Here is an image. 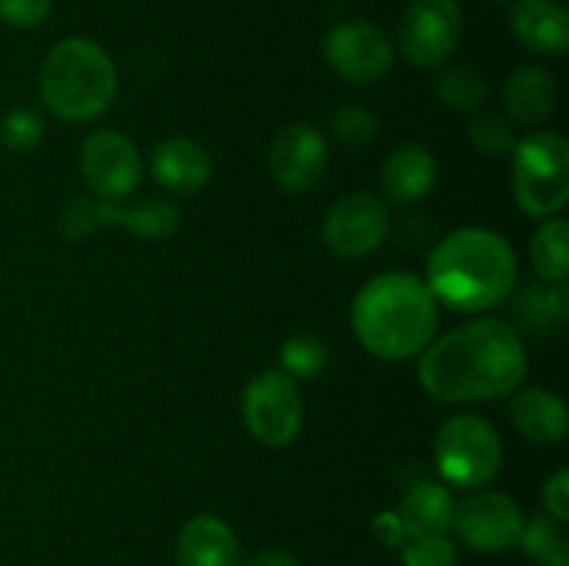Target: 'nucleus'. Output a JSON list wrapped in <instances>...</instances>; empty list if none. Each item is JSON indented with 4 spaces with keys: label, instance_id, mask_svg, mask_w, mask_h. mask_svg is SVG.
<instances>
[{
    "label": "nucleus",
    "instance_id": "nucleus-7",
    "mask_svg": "<svg viewBox=\"0 0 569 566\" xmlns=\"http://www.w3.org/2000/svg\"><path fill=\"white\" fill-rule=\"evenodd\" d=\"M242 420L250 436L264 447H287L303 425V397L295 377L283 370H264L242 392Z\"/></svg>",
    "mask_w": 569,
    "mask_h": 566
},
{
    "label": "nucleus",
    "instance_id": "nucleus-32",
    "mask_svg": "<svg viewBox=\"0 0 569 566\" xmlns=\"http://www.w3.org/2000/svg\"><path fill=\"white\" fill-rule=\"evenodd\" d=\"M542 503L548 516H553L556 522L569 519V469H559L553 477H548L542 486Z\"/></svg>",
    "mask_w": 569,
    "mask_h": 566
},
{
    "label": "nucleus",
    "instance_id": "nucleus-15",
    "mask_svg": "<svg viewBox=\"0 0 569 566\" xmlns=\"http://www.w3.org/2000/svg\"><path fill=\"white\" fill-rule=\"evenodd\" d=\"M509 26L533 55H561L569 48V14L561 0H517Z\"/></svg>",
    "mask_w": 569,
    "mask_h": 566
},
{
    "label": "nucleus",
    "instance_id": "nucleus-6",
    "mask_svg": "<svg viewBox=\"0 0 569 566\" xmlns=\"http://www.w3.org/2000/svg\"><path fill=\"white\" fill-rule=\"evenodd\" d=\"M433 458L450 486L481 488L492 483L503 466V442L492 422L478 414H459L437 431Z\"/></svg>",
    "mask_w": 569,
    "mask_h": 566
},
{
    "label": "nucleus",
    "instance_id": "nucleus-19",
    "mask_svg": "<svg viewBox=\"0 0 569 566\" xmlns=\"http://www.w3.org/2000/svg\"><path fill=\"white\" fill-rule=\"evenodd\" d=\"M398 516L406 527V538L448 536L456 516L453 492L437 481L411 483L400 499Z\"/></svg>",
    "mask_w": 569,
    "mask_h": 566
},
{
    "label": "nucleus",
    "instance_id": "nucleus-28",
    "mask_svg": "<svg viewBox=\"0 0 569 566\" xmlns=\"http://www.w3.org/2000/svg\"><path fill=\"white\" fill-rule=\"evenodd\" d=\"M333 137L348 148H365L378 137V117L365 105H342L331 120Z\"/></svg>",
    "mask_w": 569,
    "mask_h": 566
},
{
    "label": "nucleus",
    "instance_id": "nucleus-14",
    "mask_svg": "<svg viewBox=\"0 0 569 566\" xmlns=\"http://www.w3.org/2000/svg\"><path fill=\"white\" fill-rule=\"evenodd\" d=\"M150 175L167 192L194 194L209 183L211 155L189 137L164 139L150 153Z\"/></svg>",
    "mask_w": 569,
    "mask_h": 566
},
{
    "label": "nucleus",
    "instance_id": "nucleus-21",
    "mask_svg": "<svg viewBox=\"0 0 569 566\" xmlns=\"http://www.w3.org/2000/svg\"><path fill=\"white\" fill-rule=\"evenodd\" d=\"M98 216L100 228L120 225L139 239H167L181 225V211H178V205L161 198L142 200V203L126 205V209L120 203L98 200Z\"/></svg>",
    "mask_w": 569,
    "mask_h": 566
},
{
    "label": "nucleus",
    "instance_id": "nucleus-10",
    "mask_svg": "<svg viewBox=\"0 0 569 566\" xmlns=\"http://www.w3.org/2000/svg\"><path fill=\"white\" fill-rule=\"evenodd\" d=\"M322 55L342 81L365 87L392 70L395 48L387 33L367 20H342L322 39Z\"/></svg>",
    "mask_w": 569,
    "mask_h": 566
},
{
    "label": "nucleus",
    "instance_id": "nucleus-3",
    "mask_svg": "<svg viewBox=\"0 0 569 566\" xmlns=\"http://www.w3.org/2000/svg\"><path fill=\"white\" fill-rule=\"evenodd\" d=\"M350 322L361 347L381 361H409L433 342L439 303L411 272H381L356 292Z\"/></svg>",
    "mask_w": 569,
    "mask_h": 566
},
{
    "label": "nucleus",
    "instance_id": "nucleus-23",
    "mask_svg": "<svg viewBox=\"0 0 569 566\" xmlns=\"http://www.w3.org/2000/svg\"><path fill=\"white\" fill-rule=\"evenodd\" d=\"M520 544L537 566H569V544L565 536V525L553 516L537 514L522 522Z\"/></svg>",
    "mask_w": 569,
    "mask_h": 566
},
{
    "label": "nucleus",
    "instance_id": "nucleus-12",
    "mask_svg": "<svg viewBox=\"0 0 569 566\" xmlns=\"http://www.w3.org/2000/svg\"><path fill=\"white\" fill-rule=\"evenodd\" d=\"M520 505L503 492H476L456 503L453 527L467 547L478 553H503V549L517 547L522 533Z\"/></svg>",
    "mask_w": 569,
    "mask_h": 566
},
{
    "label": "nucleus",
    "instance_id": "nucleus-5",
    "mask_svg": "<svg viewBox=\"0 0 569 566\" xmlns=\"http://www.w3.org/2000/svg\"><path fill=\"white\" fill-rule=\"evenodd\" d=\"M511 189L520 211L550 220L569 200V144L561 133L531 131L511 153Z\"/></svg>",
    "mask_w": 569,
    "mask_h": 566
},
{
    "label": "nucleus",
    "instance_id": "nucleus-17",
    "mask_svg": "<svg viewBox=\"0 0 569 566\" xmlns=\"http://www.w3.org/2000/svg\"><path fill=\"white\" fill-rule=\"evenodd\" d=\"M176 558L178 566H239L242 553L226 519L198 514L178 533Z\"/></svg>",
    "mask_w": 569,
    "mask_h": 566
},
{
    "label": "nucleus",
    "instance_id": "nucleus-16",
    "mask_svg": "<svg viewBox=\"0 0 569 566\" xmlns=\"http://www.w3.org/2000/svg\"><path fill=\"white\" fill-rule=\"evenodd\" d=\"M511 422L531 444L539 447H553L567 438L569 411L567 403L556 392L548 388H517L511 394Z\"/></svg>",
    "mask_w": 569,
    "mask_h": 566
},
{
    "label": "nucleus",
    "instance_id": "nucleus-20",
    "mask_svg": "<svg viewBox=\"0 0 569 566\" xmlns=\"http://www.w3.org/2000/svg\"><path fill=\"white\" fill-rule=\"evenodd\" d=\"M437 183V159L422 144H403L395 150L381 170V186L392 203H417Z\"/></svg>",
    "mask_w": 569,
    "mask_h": 566
},
{
    "label": "nucleus",
    "instance_id": "nucleus-9",
    "mask_svg": "<svg viewBox=\"0 0 569 566\" xmlns=\"http://www.w3.org/2000/svg\"><path fill=\"white\" fill-rule=\"evenodd\" d=\"M78 166L98 200L120 203L142 183L144 161L137 144L120 131H94L83 139Z\"/></svg>",
    "mask_w": 569,
    "mask_h": 566
},
{
    "label": "nucleus",
    "instance_id": "nucleus-27",
    "mask_svg": "<svg viewBox=\"0 0 569 566\" xmlns=\"http://www.w3.org/2000/svg\"><path fill=\"white\" fill-rule=\"evenodd\" d=\"M44 137V122L31 109H11L0 120V142L11 153H31Z\"/></svg>",
    "mask_w": 569,
    "mask_h": 566
},
{
    "label": "nucleus",
    "instance_id": "nucleus-8",
    "mask_svg": "<svg viewBox=\"0 0 569 566\" xmlns=\"http://www.w3.org/2000/svg\"><path fill=\"white\" fill-rule=\"evenodd\" d=\"M461 28L459 0H415L400 17V53L420 70H437L459 48Z\"/></svg>",
    "mask_w": 569,
    "mask_h": 566
},
{
    "label": "nucleus",
    "instance_id": "nucleus-29",
    "mask_svg": "<svg viewBox=\"0 0 569 566\" xmlns=\"http://www.w3.org/2000/svg\"><path fill=\"white\" fill-rule=\"evenodd\" d=\"M456 544L448 536H417L403 542V566H456Z\"/></svg>",
    "mask_w": 569,
    "mask_h": 566
},
{
    "label": "nucleus",
    "instance_id": "nucleus-18",
    "mask_svg": "<svg viewBox=\"0 0 569 566\" xmlns=\"http://www.w3.org/2000/svg\"><path fill=\"white\" fill-rule=\"evenodd\" d=\"M556 103H559L556 81L545 67H517L503 87V109L515 125L539 128L553 117Z\"/></svg>",
    "mask_w": 569,
    "mask_h": 566
},
{
    "label": "nucleus",
    "instance_id": "nucleus-4",
    "mask_svg": "<svg viewBox=\"0 0 569 566\" xmlns=\"http://www.w3.org/2000/svg\"><path fill=\"white\" fill-rule=\"evenodd\" d=\"M39 98L64 122H92L117 98V67L98 42L67 37L50 48L39 70Z\"/></svg>",
    "mask_w": 569,
    "mask_h": 566
},
{
    "label": "nucleus",
    "instance_id": "nucleus-31",
    "mask_svg": "<svg viewBox=\"0 0 569 566\" xmlns=\"http://www.w3.org/2000/svg\"><path fill=\"white\" fill-rule=\"evenodd\" d=\"M53 0H0V22L9 28H37L50 17Z\"/></svg>",
    "mask_w": 569,
    "mask_h": 566
},
{
    "label": "nucleus",
    "instance_id": "nucleus-13",
    "mask_svg": "<svg viewBox=\"0 0 569 566\" xmlns=\"http://www.w3.org/2000/svg\"><path fill=\"white\" fill-rule=\"evenodd\" d=\"M328 166V142L320 128L292 122L276 137L270 148V172L278 189L289 194L306 192L322 178Z\"/></svg>",
    "mask_w": 569,
    "mask_h": 566
},
{
    "label": "nucleus",
    "instance_id": "nucleus-1",
    "mask_svg": "<svg viewBox=\"0 0 569 566\" xmlns=\"http://www.w3.org/2000/svg\"><path fill=\"white\" fill-rule=\"evenodd\" d=\"M417 358L422 388L450 405L509 397L522 386L528 372L520 333L498 316H478L433 336Z\"/></svg>",
    "mask_w": 569,
    "mask_h": 566
},
{
    "label": "nucleus",
    "instance_id": "nucleus-22",
    "mask_svg": "<svg viewBox=\"0 0 569 566\" xmlns=\"http://www.w3.org/2000/svg\"><path fill=\"white\" fill-rule=\"evenodd\" d=\"M531 264L548 283H565L569 272V222L565 216L542 220L531 236Z\"/></svg>",
    "mask_w": 569,
    "mask_h": 566
},
{
    "label": "nucleus",
    "instance_id": "nucleus-30",
    "mask_svg": "<svg viewBox=\"0 0 569 566\" xmlns=\"http://www.w3.org/2000/svg\"><path fill=\"white\" fill-rule=\"evenodd\" d=\"M100 228L98 216V198H76L64 205L59 214V233L70 242H81L89 239Z\"/></svg>",
    "mask_w": 569,
    "mask_h": 566
},
{
    "label": "nucleus",
    "instance_id": "nucleus-35",
    "mask_svg": "<svg viewBox=\"0 0 569 566\" xmlns=\"http://www.w3.org/2000/svg\"><path fill=\"white\" fill-rule=\"evenodd\" d=\"M489 3H495V6H503V3H509V0H489Z\"/></svg>",
    "mask_w": 569,
    "mask_h": 566
},
{
    "label": "nucleus",
    "instance_id": "nucleus-11",
    "mask_svg": "<svg viewBox=\"0 0 569 566\" xmlns=\"http://www.w3.org/2000/svg\"><path fill=\"white\" fill-rule=\"evenodd\" d=\"M389 209L378 194L350 192L331 205L322 222V242L339 259H361L383 244Z\"/></svg>",
    "mask_w": 569,
    "mask_h": 566
},
{
    "label": "nucleus",
    "instance_id": "nucleus-33",
    "mask_svg": "<svg viewBox=\"0 0 569 566\" xmlns=\"http://www.w3.org/2000/svg\"><path fill=\"white\" fill-rule=\"evenodd\" d=\"M372 533H376V538L383 547H403L406 542V527L400 522L398 511H381L372 519Z\"/></svg>",
    "mask_w": 569,
    "mask_h": 566
},
{
    "label": "nucleus",
    "instance_id": "nucleus-2",
    "mask_svg": "<svg viewBox=\"0 0 569 566\" xmlns=\"http://www.w3.org/2000/svg\"><path fill=\"white\" fill-rule=\"evenodd\" d=\"M426 283L439 305L483 314L503 303L517 283V253L489 228H459L428 255Z\"/></svg>",
    "mask_w": 569,
    "mask_h": 566
},
{
    "label": "nucleus",
    "instance_id": "nucleus-24",
    "mask_svg": "<svg viewBox=\"0 0 569 566\" xmlns=\"http://www.w3.org/2000/svg\"><path fill=\"white\" fill-rule=\"evenodd\" d=\"M437 94L448 109L470 114V111L481 109L483 100H487V81L478 72L453 67L437 78Z\"/></svg>",
    "mask_w": 569,
    "mask_h": 566
},
{
    "label": "nucleus",
    "instance_id": "nucleus-34",
    "mask_svg": "<svg viewBox=\"0 0 569 566\" xmlns=\"http://www.w3.org/2000/svg\"><path fill=\"white\" fill-rule=\"evenodd\" d=\"M248 566H300V564L289 549L267 547V549H259V553L248 560Z\"/></svg>",
    "mask_w": 569,
    "mask_h": 566
},
{
    "label": "nucleus",
    "instance_id": "nucleus-26",
    "mask_svg": "<svg viewBox=\"0 0 569 566\" xmlns=\"http://www.w3.org/2000/svg\"><path fill=\"white\" fill-rule=\"evenodd\" d=\"M470 142L478 153L492 155V159H503V155H511L517 148V133L515 122L509 117L500 114H478L476 120L470 122Z\"/></svg>",
    "mask_w": 569,
    "mask_h": 566
},
{
    "label": "nucleus",
    "instance_id": "nucleus-25",
    "mask_svg": "<svg viewBox=\"0 0 569 566\" xmlns=\"http://www.w3.org/2000/svg\"><path fill=\"white\" fill-rule=\"evenodd\" d=\"M328 364V350L311 333H295L281 344V370L295 381L317 377Z\"/></svg>",
    "mask_w": 569,
    "mask_h": 566
}]
</instances>
